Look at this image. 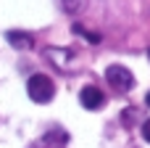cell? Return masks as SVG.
Instances as JSON below:
<instances>
[{
	"instance_id": "obj_1",
	"label": "cell",
	"mask_w": 150,
	"mask_h": 148,
	"mask_svg": "<svg viewBox=\"0 0 150 148\" xmlns=\"http://www.w3.org/2000/svg\"><path fill=\"white\" fill-rule=\"evenodd\" d=\"M26 93H29V98H32L34 103H47V101H53V95H55V85H53L50 77L34 74V77H29V82H26Z\"/></svg>"
},
{
	"instance_id": "obj_2",
	"label": "cell",
	"mask_w": 150,
	"mask_h": 148,
	"mask_svg": "<svg viewBox=\"0 0 150 148\" xmlns=\"http://www.w3.org/2000/svg\"><path fill=\"white\" fill-rule=\"evenodd\" d=\"M105 79H108V85L116 87L119 93H129V90L134 87V77H132V71H129L127 66H121V64L108 66V69H105Z\"/></svg>"
},
{
	"instance_id": "obj_3",
	"label": "cell",
	"mask_w": 150,
	"mask_h": 148,
	"mask_svg": "<svg viewBox=\"0 0 150 148\" xmlns=\"http://www.w3.org/2000/svg\"><path fill=\"white\" fill-rule=\"evenodd\" d=\"M79 101H82V106L84 109H90V111H95V109H100L103 106V93H100V87H95V85H87V87H82V93H79Z\"/></svg>"
},
{
	"instance_id": "obj_4",
	"label": "cell",
	"mask_w": 150,
	"mask_h": 148,
	"mask_svg": "<svg viewBox=\"0 0 150 148\" xmlns=\"http://www.w3.org/2000/svg\"><path fill=\"white\" fill-rule=\"evenodd\" d=\"M5 40H8L13 48H18V50H26V48H32V45H34L32 34H26V32H16V29L5 32Z\"/></svg>"
},
{
	"instance_id": "obj_5",
	"label": "cell",
	"mask_w": 150,
	"mask_h": 148,
	"mask_svg": "<svg viewBox=\"0 0 150 148\" xmlns=\"http://www.w3.org/2000/svg\"><path fill=\"white\" fill-rule=\"evenodd\" d=\"M74 32H79V34H84V37H87L90 42H100V34H98V32H87V29H84L82 24H74Z\"/></svg>"
},
{
	"instance_id": "obj_6",
	"label": "cell",
	"mask_w": 150,
	"mask_h": 148,
	"mask_svg": "<svg viewBox=\"0 0 150 148\" xmlns=\"http://www.w3.org/2000/svg\"><path fill=\"white\" fill-rule=\"evenodd\" d=\"M66 3V8L69 11H76V8H82V0H63Z\"/></svg>"
},
{
	"instance_id": "obj_7",
	"label": "cell",
	"mask_w": 150,
	"mask_h": 148,
	"mask_svg": "<svg viewBox=\"0 0 150 148\" xmlns=\"http://www.w3.org/2000/svg\"><path fill=\"white\" fill-rule=\"evenodd\" d=\"M142 138H145V140L150 143V119L145 122V124H142Z\"/></svg>"
},
{
	"instance_id": "obj_8",
	"label": "cell",
	"mask_w": 150,
	"mask_h": 148,
	"mask_svg": "<svg viewBox=\"0 0 150 148\" xmlns=\"http://www.w3.org/2000/svg\"><path fill=\"white\" fill-rule=\"evenodd\" d=\"M145 103H148V106H150V93H148V95H145Z\"/></svg>"
},
{
	"instance_id": "obj_9",
	"label": "cell",
	"mask_w": 150,
	"mask_h": 148,
	"mask_svg": "<svg viewBox=\"0 0 150 148\" xmlns=\"http://www.w3.org/2000/svg\"><path fill=\"white\" fill-rule=\"evenodd\" d=\"M148 58H150V48H148Z\"/></svg>"
}]
</instances>
